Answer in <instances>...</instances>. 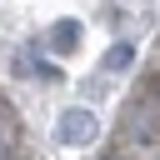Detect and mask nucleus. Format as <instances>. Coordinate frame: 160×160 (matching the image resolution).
I'll return each instance as SVG.
<instances>
[{
    "instance_id": "obj_1",
    "label": "nucleus",
    "mask_w": 160,
    "mask_h": 160,
    "mask_svg": "<svg viewBox=\"0 0 160 160\" xmlns=\"http://www.w3.org/2000/svg\"><path fill=\"white\" fill-rule=\"evenodd\" d=\"M55 140L60 145H85V140H95V115L90 110H60V120H55Z\"/></svg>"
},
{
    "instance_id": "obj_2",
    "label": "nucleus",
    "mask_w": 160,
    "mask_h": 160,
    "mask_svg": "<svg viewBox=\"0 0 160 160\" xmlns=\"http://www.w3.org/2000/svg\"><path fill=\"white\" fill-rule=\"evenodd\" d=\"M50 45H55V50H75V45H80V25H75V20H60V25L50 30Z\"/></svg>"
},
{
    "instance_id": "obj_3",
    "label": "nucleus",
    "mask_w": 160,
    "mask_h": 160,
    "mask_svg": "<svg viewBox=\"0 0 160 160\" xmlns=\"http://www.w3.org/2000/svg\"><path fill=\"white\" fill-rule=\"evenodd\" d=\"M105 65H110V70H125V65H130V45H115V50L105 55Z\"/></svg>"
},
{
    "instance_id": "obj_4",
    "label": "nucleus",
    "mask_w": 160,
    "mask_h": 160,
    "mask_svg": "<svg viewBox=\"0 0 160 160\" xmlns=\"http://www.w3.org/2000/svg\"><path fill=\"white\" fill-rule=\"evenodd\" d=\"M0 160H5V140H0Z\"/></svg>"
}]
</instances>
